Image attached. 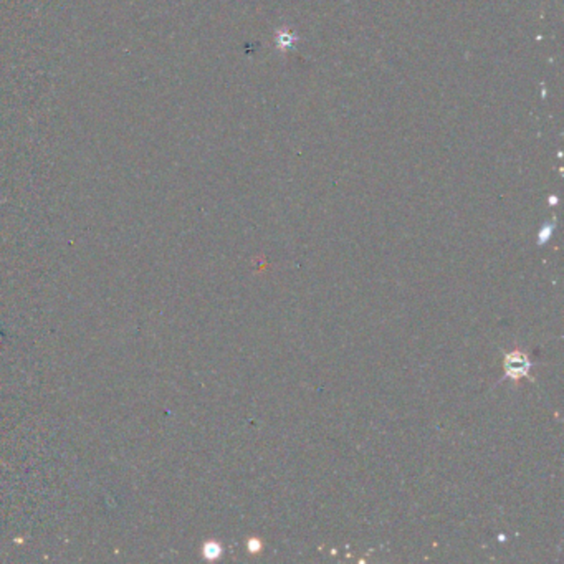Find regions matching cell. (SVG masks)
Returning <instances> with one entry per match:
<instances>
[{"label": "cell", "mask_w": 564, "mask_h": 564, "mask_svg": "<svg viewBox=\"0 0 564 564\" xmlns=\"http://www.w3.org/2000/svg\"><path fill=\"white\" fill-rule=\"evenodd\" d=\"M529 369H531V362H529L528 356L522 351H513L508 352L505 356V374L510 379L519 381L523 377L528 376Z\"/></svg>", "instance_id": "6da1fadb"}, {"label": "cell", "mask_w": 564, "mask_h": 564, "mask_svg": "<svg viewBox=\"0 0 564 564\" xmlns=\"http://www.w3.org/2000/svg\"><path fill=\"white\" fill-rule=\"evenodd\" d=\"M204 554L209 559H215V558H219L220 554H222V548H220L217 543H209V544H205Z\"/></svg>", "instance_id": "7a4b0ae2"}, {"label": "cell", "mask_w": 564, "mask_h": 564, "mask_svg": "<svg viewBox=\"0 0 564 564\" xmlns=\"http://www.w3.org/2000/svg\"><path fill=\"white\" fill-rule=\"evenodd\" d=\"M247 549H248V553H252V554H258V553H262V549H263V543L260 541L258 538H250L248 541H247Z\"/></svg>", "instance_id": "3957f363"}, {"label": "cell", "mask_w": 564, "mask_h": 564, "mask_svg": "<svg viewBox=\"0 0 564 564\" xmlns=\"http://www.w3.org/2000/svg\"><path fill=\"white\" fill-rule=\"evenodd\" d=\"M551 235H553V227H551V225H546V227L539 230V234H538V242H539V243H546L548 240L551 238Z\"/></svg>", "instance_id": "277c9868"}]
</instances>
